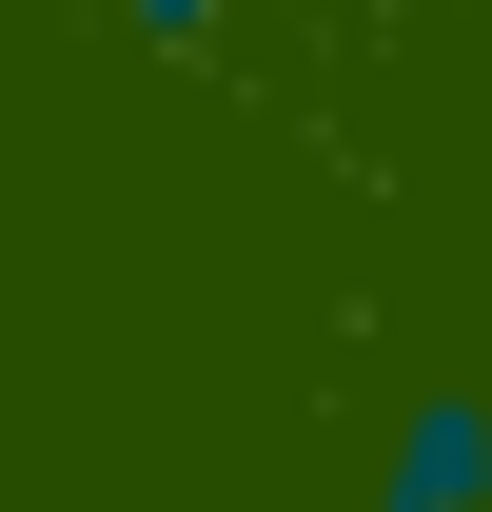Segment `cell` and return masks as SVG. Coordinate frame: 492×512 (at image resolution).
Listing matches in <instances>:
<instances>
[{
  "instance_id": "6da1fadb",
  "label": "cell",
  "mask_w": 492,
  "mask_h": 512,
  "mask_svg": "<svg viewBox=\"0 0 492 512\" xmlns=\"http://www.w3.org/2000/svg\"><path fill=\"white\" fill-rule=\"evenodd\" d=\"M374 512H492V414H473V394H414V414H394Z\"/></svg>"
}]
</instances>
